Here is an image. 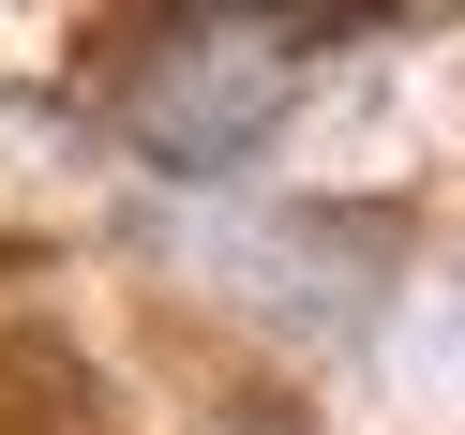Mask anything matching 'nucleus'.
Listing matches in <instances>:
<instances>
[{
	"label": "nucleus",
	"mask_w": 465,
	"mask_h": 435,
	"mask_svg": "<svg viewBox=\"0 0 465 435\" xmlns=\"http://www.w3.org/2000/svg\"><path fill=\"white\" fill-rule=\"evenodd\" d=\"M285 31H345V15H391V0H271Z\"/></svg>",
	"instance_id": "f257e3e1"
}]
</instances>
